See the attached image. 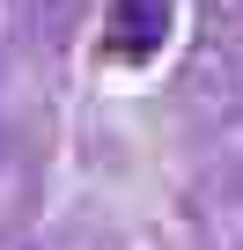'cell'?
Instances as JSON below:
<instances>
[{
  "label": "cell",
  "instance_id": "1",
  "mask_svg": "<svg viewBox=\"0 0 243 250\" xmlns=\"http://www.w3.org/2000/svg\"><path fill=\"white\" fill-rule=\"evenodd\" d=\"M162 44H170V0H110V15H103V52L110 59L148 66Z\"/></svg>",
  "mask_w": 243,
  "mask_h": 250
}]
</instances>
